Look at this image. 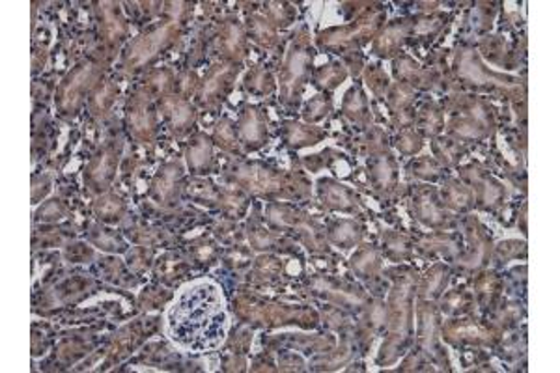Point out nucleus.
Instances as JSON below:
<instances>
[{
	"label": "nucleus",
	"instance_id": "f257e3e1",
	"mask_svg": "<svg viewBox=\"0 0 560 373\" xmlns=\"http://www.w3.org/2000/svg\"><path fill=\"white\" fill-rule=\"evenodd\" d=\"M168 330L179 348L195 353L223 342L226 312L219 288L211 282L187 285L168 314Z\"/></svg>",
	"mask_w": 560,
	"mask_h": 373
}]
</instances>
